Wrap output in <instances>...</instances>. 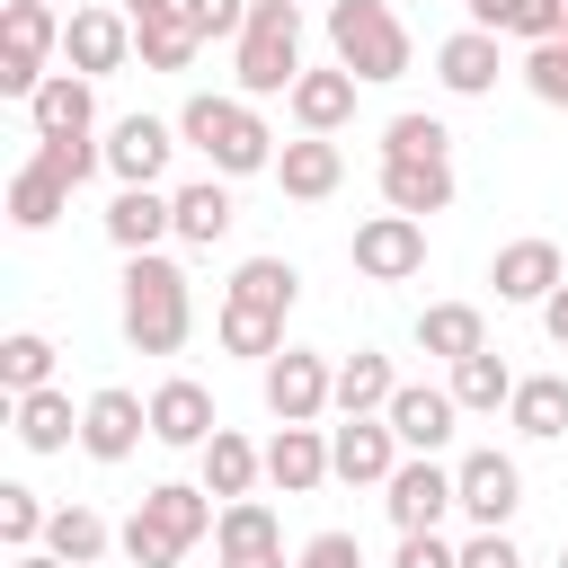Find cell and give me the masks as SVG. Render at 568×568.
<instances>
[{
    "label": "cell",
    "mask_w": 568,
    "mask_h": 568,
    "mask_svg": "<svg viewBox=\"0 0 568 568\" xmlns=\"http://www.w3.org/2000/svg\"><path fill=\"white\" fill-rule=\"evenodd\" d=\"M293 293H302V266H293V257H240V275L222 284V320H213L222 355L275 364V355H284V311H293Z\"/></svg>",
    "instance_id": "cell-1"
},
{
    "label": "cell",
    "mask_w": 568,
    "mask_h": 568,
    "mask_svg": "<svg viewBox=\"0 0 568 568\" xmlns=\"http://www.w3.org/2000/svg\"><path fill=\"white\" fill-rule=\"evenodd\" d=\"M186 328H195V284H186V266L178 257H124V337H133V355H178L186 346Z\"/></svg>",
    "instance_id": "cell-2"
},
{
    "label": "cell",
    "mask_w": 568,
    "mask_h": 568,
    "mask_svg": "<svg viewBox=\"0 0 568 568\" xmlns=\"http://www.w3.org/2000/svg\"><path fill=\"white\" fill-rule=\"evenodd\" d=\"M178 142H195V151L213 160V178H257V169H275V133H266V115H257L248 98L195 89V98L178 106Z\"/></svg>",
    "instance_id": "cell-3"
},
{
    "label": "cell",
    "mask_w": 568,
    "mask_h": 568,
    "mask_svg": "<svg viewBox=\"0 0 568 568\" xmlns=\"http://www.w3.org/2000/svg\"><path fill=\"white\" fill-rule=\"evenodd\" d=\"M231 71H240L248 106L257 98H293V80H302V9L293 0H257L248 27H240V44H231Z\"/></svg>",
    "instance_id": "cell-4"
},
{
    "label": "cell",
    "mask_w": 568,
    "mask_h": 568,
    "mask_svg": "<svg viewBox=\"0 0 568 568\" xmlns=\"http://www.w3.org/2000/svg\"><path fill=\"white\" fill-rule=\"evenodd\" d=\"M328 53H337V71L382 89L408 71V27L390 18V0H328Z\"/></svg>",
    "instance_id": "cell-5"
},
{
    "label": "cell",
    "mask_w": 568,
    "mask_h": 568,
    "mask_svg": "<svg viewBox=\"0 0 568 568\" xmlns=\"http://www.w3.org/2000/svg\"><path fill=\"white\" fill-rule=\"evenodd\" d=\"M62 27H71V18H62L53 0H0V89H9L18 106H27V98L53 80L44 62H53Z\"/></svg>",
    "instance_id": "cell-6"
},
{
    "label": "cell",
    "mask_w": 568,
    "mask_h": 568,
    "mask_svg": "<svg viewBox=\"0 0 568 568\" xmlns=\"http://www.w3.org/2000/svg\"><path fill=\"white\" fill-rule=\"evenodd\" d=\"M453 488H462L470 532H506V524H515V506H524V470H515V453H497V444L462 453V462H453Z\"/></svg>",
    "instance_id": "cell-7"
},
{
    "label": "cell",
    "mask_w": 568,
    "mask_h": 568,
    "mask_svg": "<svg viewBox=\"0 0 568 568\" xmlns=\"http://www.w3.org/2000/svg\"><path fill=\"white\" fill-rule=\"evenodd\" d=\"M382 506H390L399 532H435L444 515H462V488H453V470H444L435 453H408V462L382 479Z\"/></svg>",
    "instance_id": "cell-8"
},
{
    "label": "cell",
    "mask_w": 568,
    "mask_h": 568,
    "mask_svg": "<svg viewBox=\"0 0 568 568\" xmlns=\"http://www.w3.org/2000/svg\"><path fill=\"white\" fill-rule=\"evenodd\" d=\"M328 390H337V364H328V355H311V346H284V355L266 364V408H275L284 426L328 417Z\"/></svg>",
    "instance_id": "cell-9"
},
{
    "label": "cell",
    "mask_w": 568,
    "mask_h": 568,
    "mask_svg": "<svg viewBox=\"0 0 568 568\" xmlns=\"http://www.w3.org/2000/svg\"><path fill=\"white\" fill-rule=\"evenodd\" d=\"M213 568H293L266 497H231V506H222V524H213Z\"/></svg>",
    "instance_id": "cell-10"
},
{
    "label": "cell",
    "mask_w": 568,
    "mask_h": 568,
    "mask_svg": "<svg viewBox=\"0 0 568 568\" xmlns=\"http://www.w3.org/2000/svg\"><path fill=\"white\" fill-rule=\"evenodd\" d=\"M426 266V222H408V213H373V222H355V275H373V284H408Z\"/></svg>",
    "instance_id": "cell-11"
},
{
    "label": "cell",
    "mask_w": 568,
    "mask_h": 568,
    "mask_svg": "<svg viewBox=\"0 0 568 568\" xmlns=\"http://www.w3.org/2000/svg\"><path fill=\"white\" fill-rule=\"evenodd\" d=\"M151 435V399H133V390H89V408H80V453L89 462H133V444Z\"/></svg>",
    "instance_id": "cell-12"
},
{
    "label": "cell",
    "mask_w": 568,
    "mask_h": 568,
    "mask_svg": "<svg viewBox=\"0 0 568 568\" xmlns=\"http://www.w3.org/2000/svg\"><path fill=\"white\" fill-rule=\"evenodd\" d=\"M62 53H71V71H80V80H106V71H124V62H133V18L89 0V9H71Z\"/></svg>",
    "instance_id": "cell-13"
},
{
    "label": "cell",
    "mask_w": 568,
    "mask_h": 568,
    "mask_svg": "<svg viewBox=\"0 0 568 568\" xmlns=\"http://www.w3.org/2000/svg\"><path fill=\"white\" fill-rule=\"evenodd\" d=\"M213 435H222V417H213V390H204V382L178 373V382L151 390V444H169V453H204Z\"/></svg>",
    "instance_id": "cell-14"
},
{
    "label": "cell",
    "mask_w": 568,
    "mask_h": 568,
    "mask_svg": "<svg viewBox=\"0 0 568 568\" xmlns=\"http://www.w3.org/2000/svg\"><path fill=\"white\" fill-rule=\"evenodd\" d=\"M328 470H337L346 488H382V479L399 470L390 417H346V426H328Z\"/></svg>",
    "instance_id": "cell-15"
},
{
    "label": "cell",
    "mask_w": 568,
    "mask_h": 568,
    "mask_svg": "<svg viewBox=\"0 0 568 568\" xmlns=\"http://www.w3.org/2000/svg\"><path fill=\"white\" fill-rule=\"evenodd\" d=\"M169 550H195L213 524H222V497L213 488H186V479H160V488H142V506H133Z\"/></svg>",
    "instance_id": "cell-16"
},
{
    "label": "cell",
    "mask_w": 568,
    "mask_h": 568,
    "mask_svg": "<svg viewBox=\"0 0 568 568\" xmlns=\"http://www.w3.org/2000/svg\"><path fill=\"white\" fill-rule=\"evenodd\" d=\"M27 124H36V142H89V133H98V80L53 71V80L27 98Z\"/></svg>",
    "instance_id": "cell-17"
},
{
    "label": "cell",
    "mask_w": 568,
    "mask_h": 568,
    "mask_svg": "<svg viewBox=\"0 0 568 568\" xmlns=\"http://www.w3.org/2000/svg\"><path fill=\"white\" fill-rule=\"evenodd\" d=\"M169 151H178V124H160V115H115L106 124V169L124 186H160Z\"/></svg>",
    "instance_id": "cell-18"
},
{
    "label": "cell",
    "mask_w": 568,
    "mask_h": 568,
    "mask_svg": "<svg viewBox=\"0 0 568 568\" xmlns=\"http://www.w3.org/2000/svg\"><path fill=\"white\" fill-rule=\"evenodd\" d=\"M488 284H497V302H550L559 284H568V257L550 248V240H506L497 248V266H488Z\"/></svg>",
    "instance_id": "cell-19"
},
{
    "label": "cell",
    "mask_w": 568,
    "mask_h": 568,
    "mask_svg": "<svg viewBox=\"0 0 568 568\" xmlns=\"http://www.w3.org/2000/svg\"><path fill=\"white\" fill-rule=\"evenodd\" d=\"M382 417H390L399 453H444V444H453V417H462V399H453V390H435V382H399V399H390Z\"/></svg>",
    "instance_id": "cell-20"
},
{
    "label": "cell",
    "mask_w": 568,
    "mask_h": 568,
    "mask_svg": "<svg viewBox=\"0 0 568 568\" xmlns=\"http://www.w3.org/2000/svg\"><path fill=\"white\" fill-rule=\"evenodd\" d=\"M275 186H284L293 204H320V195H337V186H346V151H337L328 133H302V142H284V151H275Z\"/></svg>",
    "instance_id": "cell-21"
},
{
    "label": "cell",
    "mask_w": 568,
    "mask_h": 568,
    "mask_svg": "<svg viewBox=\"0 0 568 568\" xmlns=\"http://www.w3.org/2000/svg\"><path fill=\"white\" fill-rule=\"evenodd\" d=\"M169 231H178V204H169L160 186H115V204H106V240H115L124 257H151Z\"/></svg>",
    "instance_id": "cell-22"
},
{
    "label": "cell",
    "mask_w": 568,
    "mask_h": 568,
    "mask_svg": "<svg viewBox=\"0 0 568 568\" xmlns=\"http://www.w3.org/2000/svg\"><path fill=\"white\" fill-rule=\"evenodd\" d=\"M453 204V160H382V213H444Z\"/></svg>",
    "instance_id": "cell-23"
},
{
    "label": "cell",
    "mask_w": 568,
    "mask_h": 568,
    "mask_svg": "<svg viewBox=\"0 0 568 568\" xmlns=\"http://www.w3.org/2000/svg\"><path fill=\"white\" fill-rule=\"evenodd\" d=\"M355 89H364L355 71L320 62V71H302V80H293V98H284V106H293V124H302V133H337V124L355 115Z\"/></svg>",
    "instance_id": "cell-24"
},
{
    "label": "cell",
    "mask_w": 568,
    "mask_h": 568,
    "mask_svg": "<svg viewBox=\"0 0 568 568\" xmlns=\"http://www.w3.org/2000/svg\"><path fill=\"white\" fill-rule=\"evenodd\" d=\"M266 479H275L284 497H311L320 479H337V470H328V435H320V426H275V444H266Z\"/></svg>",
    "instance_id": "cell-25"
},
{
    "label": "cell",
    "mask_w": 568,
    "mask_h": 568,
    "mask_svg": "<svg viewBox=\"0 0 568 568\" xmlns=\"http://www.w3.org/2000/svg\"><path fill=\"white\" fill-rule=\"evenodd\" d=\"M62 213H71V178H62V169L36 151V160L9 178V222H18V231H53Z\"/></svg>",
    "instance_id": "cell-26"
},
{
    "label": "cell",
    "mask_w": 568,
    "mask_h": 568,
    "mask_svg": "<svg viewBox=\"0 0 568 568\" xmlns=\"http://www.w3.org/2000/svg\"><path fill=\"white\" fill-rule=\"evenodd\" d=\"M435 80H444L453 98H488V89H497V36H479V27L444 36V44H435Z\"/></svg>",
    "instance_id": "cell-27"
},
{
    "label": "cell",
    "mask_w": 568,
    "mask_h": 568,
    "mask_svg": "<svg viewBox=\"0 0 568 568\" xmlns=\"http://www.w3.org/2000/svg\"><path fill=\"white\" fill-rule=\"evenodd\" d=\"M390 399H399L390 355H373V346H364V355H346V364H337V390H328V408H337V417H382Z\"/></svg>",
    "instance_id": "cell-28"
},
{
    "label": "cell",
    "mask_w": 568,
    "mask_h": 568,
    "mask_svg": "<svg viewBox=\"0 0 568 568\" xmlns=\"http://www.w3.org/2000/svg\"><path fill=\"white\" fill-rule=\"evenodd\" d=\"M169 204H178V240H186V248H213V240H231V222H240V204H231L222 178H195V186H178Z\"/></svg>",
    "instance_id": "cell-29"
},
{
    "label": "cell",
    "mask_w": 568,
    "mask_h": 568,
    "mask_svg": "<svg viewBox=\"0 0 568 568\" xmlns=\"http://www.w3.org/2000/svg\"><path fill=\"white\" fill-rule=\"evenodd\" d=\"M417 346H426V355H444V364L479 355V346H488V320H479V302H426V311H417Z\"/></svg>",
    "instance_id": "cell-30"
},
{
    "label": "cell",
    "mask_w": 568,
    "mask_h": 568,
    "mask_svg": "<svg viewBox=\"0 0 568 568\" xmlns=\"http://www.w3.org/2000/svg\"><path fill=\"white\" fill-rule=\"evenodd\" d=\"M506 417H515V435L559 444V435H568V373H532V382H515Z\"/></svg>",
    "instance_id": "cell-31"
},
{
    "label": "cell",
    "mask_w": 568,
    "mask_h": 568,
    "mask_svg": "<svg viewBox=\"0 0 568 568\" xmlns=\"http://www.w3.org/2000/svg\"><path fill=\"white\" fill-rule=\"evenodd\" d=\"M444 390H453L470 417H497V408L515 399V364H506L497 346H479V355H462V364H453V382H444Z\"/></svg>",
    "instance_id": "cell-32"
},
{
    "label": "cell",
    "mask_w": 568,
    "mask_h": 568,
    "mask_svg": "<svg viewBox=\"0 0 568 568\" xmlns=\"http://www.w3.org/2000/svg\"><path fill=\"white\" fill-rule=\"evenodd\" d=\"M9 417H18V444H27V453H62V444L80 435L71 390H27V399H9Z\"/></svg>",
    "instance_id": "cell-33"
},
{
    "label": "cell",
    "mask_w": 568,
    "mask_h": 568,
    "mask_svg": "<svg viewBox=\"0 0 568 568\" xmlns=\"http://www.w3.org/2000/svg\"><path fill=\"white\" fill-rule=\"evenodd\" d=\"M257 470H266V453H257L248 435H231V426H222V435L204 444V479H195V488H213V497L231 506V497H248V488H257Z\"/></svg>",
    "instance_id": "cell-34"
},
{
    "label": "cell",
    "mask_w": 568,
    "mask_h": 568,
    "mask_svg": "<svg viewBox=\"0 0 568 568\" xmlns=\"http://www.w3.org/2000/svg\"><path fill=\"white\" fill-rule=\"evenodd\" d=\"M44 550H53V559H71V568H98V559L115 550V532H106V515H98V506H53Z\"/></svg>",
    "instance_id": "cell-35"
},
{
    "label": "cell",
    "mask_w": 568,
    "mask_h": 568,
    "mask_svg": "<svg viewBox=\"0 0 568 568\" xmlns=\"http://www.w3.org/2000/svg\"><path fill=\"white\" fill-rule=\"evenodd\" d=\"M479 36H524V44H550L559 36V9L550 0H462Z\"/></svg>",
    "instance_id": "cell-36"
},
{
    "label": "cell",
    "mask_w": 568,
    "mask_h": 568,
    "mask_svg": "<svg viewBox=\"0 0 568 568\" xmlns=\"http://www.w3.org/2000/svg\"><path fill=\"white\" fill-rule=\"evenodd\" d=\"M0 390H9V399H27V390H53V337H44V328H18V337H0Z\"/></svg>",
    "instance_id": "cell-37"
},
{
    "label": "cell",
    "mask_w": 568,
    "mask_h": 568,
    "mask_svg": "<svg viewBox=\"0 0 568 568\" xmlns=\"http://www.w3.org/2000/svg\"><path fill=\"white\" fill-rule=\"evenodd\" d=\"M133 53H142V71H186V62L204 53V36H195V18L178 9V18H151V27H133Z\"/></svg>",
    "instance_id": "cell-38"
},
{
    "label": "cell",
    "mask_w": 568,
    "mask_h": 568,
    "mask_svg": "<svg viewBox=\"0 0 568 568\" xmlns=\"http://www.w3.org/2000/svg\"><path fill=\"white\" fill-rule=\"evenodd\" d=\"M382 160H453V133H444V115H390L382 124Z\"/></svg>",
    "instance_id": "cell-39"
},
{
    "label": "cell",
    "mask_w": 568,
    "mask_h": 568,
    "mask_svg": "<svg viewBox=\"0 0 568 568\" xmlns=\"http://www.w3.org/2000/svg\"><path fill=\"white\" fill-rule=\"evenodd\" d=\"M44 524H53V506L9 479V488H0V541H9V559H18V550H44Z\"/></svg>",
    "instance_id": "cell-40"
},
{
    "label": "cell",
    "mask_w": 568,
    "mask_h": 568,
    "mask_svg": "<svg viewBox=\"0 0 568 568\" xmlns=\"http://www.w3.org/2000/svg\"><path fill=\"white\" fill-rule=\"evenodd\" d=\"M524 89H532L541 106H568V36H550V44L524 53Z\"/></svg>",
    "instance_id": "cell-41"
},
{
    "label": "cell",
    "mask_w": 568,
    "mask_h": 568,
    "mask_svg": "<svg viewBox=\"0 0 568 568\" xmlns=\"http://www.w3.org/2000/svg\"><path fill=\"white\" fill-rule=\"evenodd\" d=\"M115 550H124L133 568H178V559H186V550H169V541H160V532H151L142 515H124V532H115Z\"/></svg>",
    "instance_id": "cell-42"
},
{
    "label": "cell",
    "mask_w": 568,
    "mask_h": 568,
    "mask_svg": "<svg viewBox=\"0 0 568 568\" xmlns=\"http://www.w3.org/2000/svg\"><path fill=\"white\" fill-rule=\"evenodd\" d=\"M248 9H257V0H186V18H195V36H204V44H213V36H231V44H240Z\"/></svg>",
    "instance_id": "cell-43"
},
{
    "label": "cell",
    "mask_w": 568,
    "mask_h": 568,
    "mask_svg": "<svg viewBox=\"0 0 568 568\" xmlns=\"http://www.w3.org/2000/svg\"><path fill=\"white\" fill-rule=\"evenodd\" d=\"M293 568H364V550H355V532H311L293 550Z\"/></svg>",
    "instance_id": "cell-44"
},
{
    "label": "cell",
    "mask_w": 568,
    "mask_h": 568,
    "mask_svg": "<svg viewBox=\"0 0 568 568\" xmlns=\"http://www.w3.org/2000/svg\"><path fill=\"white\" fill-rule=\"evenodd\" d=\"M390 568H462V550L444 532H399V559Z\"/></svg>",
    "instance_id": "cell-45"
},
{
    "label": "cell",
    "mask_w": 568,
    "mask_h": 568,
    "mask_svg": "<svg viewBox=\"0 0 568 568\" xmlns=\"http://www.w3.org/2000/svg\"><path fill=\"white\" fill-rule=\"evenodd\" d=\"M462 568H524V550H515L506 532H470V541H462Z\"/></svg>",
    "instance_id": "cell-46"
},
{
    "label": "cell",
    "mask_w": 568,
    "mask_h": 568,
    "mask_svg": "<svg viewBox=\"0 0 568 568\" xmlns=\"http://www.w3.org/2000/svg\"><path fill=\"white\" fill-rule=\"evenodd\" d=\"M541 328H550V346H568V284L541 302Z\"/></svg>",
    "instance_id": "cell-47"
},
{
    "label": "cell",
    "mask_w": 568,
    "mask_h": 568,
    "mask_svg": "<svg viewBox=\"0 0 568 568\" xmlns=\"http://www.w3.org/2000/svg\"><path fill=\"white\" fill-rule=\"evenodd\" d=\"M178 9H186V0H124V18H133V27H151V18H178Z\"/></svg>",
    "instance_id": "cell-48"
},
{
    "label": "cell",
    "mask_w": 568,
    "mask_h": 568,
    "mask_svg": "<svg viewBox=\"0 0 568 568\" xmlns=\"http://www.w3.org/2000/svg\"><path fill=\"white\" fill-rule=\"evenodd\" d=\"M9 568H71V559H53V550H18Z\"/></svg>",
    "instance_id": "cell-49"
},
{
    "label": "cell",
    "mask_w": 568,
    "mask_h": 568,
    "mask_svg": "<svg viewBox=\"0 0 568 568\" xmlns=\"http://www.w3.org/2000/svg\"><path fill=\"white\" fill-rule=\"evenodd\" d=\"M550 9H559V36H568V0H550Z\"/></svg>",
    "instance_id": "cell-50"
},
{
    "label": "cell",
    "mask_w": 568,
    "mask_h": 568,
    "mask_svg": "<svg viewBox=\"0 0 568 568\" xmlns=\"http://www.w3.org/2000/svg\"><path fill=\"white\" fill-rule=\"evenodd\" d=\"M53 9H89V0H53Z\"/></svg>",
    "instance_id": "cell-51"
},
{
    "label": "cell",
    "mask_w": 568,
    "mask_h": 568,
    "mask_svg": "<svg viewBox=\"0 0 568 568\" xmlns=\"http://www.w3.org/2000/svg\"><path fill=\"white\" fill-rule=\"evenodd\" d=\"M559 568H568V541H559Z\"/></svg>",
    "instance_id": "cell-52"
}]
</instances>
